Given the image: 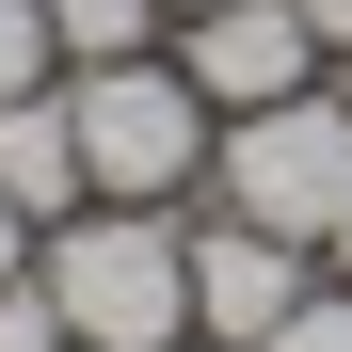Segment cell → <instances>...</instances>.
<instances>
[{
    "label": "cell",
    "mask_w": 352,
    "mask_h": 352,
    "mask_svg": "<svg viewBox=\"0 0 352 352\" xmlns=\"http://www.w3.org/2000/svg\"><path fill=\"white\" fill-rule=\"evenodd\" d=\"M256 352H352V288H336V272H320V288H305V305H288V320H272V336H256Z\"/></svg>",
    "instance_id": "obj_8"
},
{
    "label": "cell",
    "mask_w": 352,
    "mask_h": 352,
    "mask_svg": "<svg viewBox=\"0 0 352 352\" xmlns=\"http://www.w3.org/2000/svg\"><path fill=\"white\" fill-rule=\"evenodd\" d=\"M48 48L65 65H129V48H160V0H48Z\"/></svg>",
    "instance_id": "obj_7"
},
{
    "label": "cell",
    "mask_w": 352,
    "mask_h": 352,
    "mask_svg": "<svg viewBox=\"0 0 352 352\" xmlns=\"http://www.w3.org/2000/svg\"><path fill=\"white\" fill-rule=\"evenodd\" d=\"M160 16H208V0H160Z\"/></svg>",
    "instance_id": "obj_13"
},
{
    "label": "cell",
    "mask_w": 352,
    "mask_h": 352,
    "mask_svg": "<svg viewBox=\"0 0 352 352\" xmlns=\"http://www.w3.org/2000/svg\"><path fill=\"white\" fill-rule=\"evenodd\" d=\"M0 192L32 208V241H48L65 208H96V176H80V112H65V80L0 96Z\"/></svg>",
    "instance_id": "obj_6"
},
{
    "label": "cell",
    "mask_w": 352,
    "mask_h": 352,
    "mask_svg": "<svg viewBox=\"0 0 352 352\" xmlns=\"http://www.w3.org/2000/svg\"><path fill=\"white\" fill-rule=\"evenodd\" d=\"M176 65H192L208 112H272V96H305L336 48L305 32V0H208V16H176Z\"/></svg>",
    "instance_id": "obj_4"
},
{
    "label": "cell",
    "mask_w": 352,
    "mask_h": 352,
    "mask_svg": "<svg viewBox=\"0 0 352 352\" xmlns=\"http://www.w3.org/2000/svg\"><path fill=\"white\" fill-rule=\"evenodd\" d=\"M65 48H48V0H0V96H32Z\"/></svg>",
    "instance_id": "obj_9"
},
{
    "label": "cell",
    "mask_w": 352,
    "mask_h": 352,
    "mask_svg": "<svg viewBox=\"0 0 352 352\" xmlns=\"http://www.w3.org/2000/svg\"><path fill=\"white\" fill-rule=\"evenodd\" d=\"M208 208H241L272 224V241H336V208H352V96H272V112H224V144H208Z\"/></svg>",
    "instance_id": "obj_3"
},
{
    "label": "cell",
    "mask_w": 352,
    "mask_h": 352,
    "mask_svg": "<svg viewBox=\"0 0 352 352\" xmlns=\"http://www.w3.org/2000/svg\"><path fill=\"white\" fill-rule=\"evenodd\" d=\"M305 32H320V48H336V65H352V0H305Z\"/></svg>",
    "instance_id": "obj_11"
},
{
    "label": "cell",
    "mask_w": 352,
    "mask_h": 352,
    "mask_svg": "<svg viewBox=\"0 0 352 352\" xmlns=\"http://www.w3.org/2000/svg\"><path fill=\"white\" fill-rule=\"evenodd\" d=\"M65 112H80L96 208H192V192H208L224 112L192 96V65H160V48H129V65H65Z\"/></svg>",
    "instance_id": "obj_2"
},
{
    "label": "cell",
    "mask_w": 352,
    "mask_h": 352,
    "mask_svg": "<svg viewBox=\"0 0 352 352\" xmlns=\"http://www.w3.org/2000/svg\"><path fill=\"white\" fill-rule=\"evenodd\" d=\"M305 288H320L305 241H272V224H241V208H208V224H192V336H208V352H256Z\"/></svg>",
    "instance_id": "obj_5"
},
{
    "label": "cell",
    "mask_w": 352,
    "mask_h": 352,
    "mask_svg": "<svg viewBox=\"0 0 352 352\" xmlns=\"http://www.w3.org/2000/svg\"><path fill=\"white\" fill-rule=\"evenodd\" d=\"M320 272H336V288H352V208H336V241H320Z\"/></svg>",
    "instance_id": "obj_12"
},
{
    "label": "cell",
    "mask_w": 352,
    "mask_h": 352,
    "mask_svg": "<svg viewBox=\"0 0 352 352\" xmlns=\"http://www.w3.org/2000/svg\"><path fill=\"white\" fill-rule=\"evenodd\" d=\"M32 272L80 352H192V224L176 208H65Z\"/></svg>",
    "instance_id": "obj_1"
},
{
    "label": "cell",
    "mask_w": 352,
    "mask_h": 352,
    "mask_svg": "<svg viewBox=\"0 0 352 352\" xmlns=\"http://www.w3.org/2000/svg\"><path fill=\"white\" fill-rule=\"evenodd\" d=\"M65 352H80V336H65Z\"/></svg>",
    "instance_id": "obj_14"
},
{
    "label": "cell",
    "mask_w": 352,
    "mask_h": 352,
    "mask_svg": "<svg viewBox=\"0 0 352 352\" xmlns=\"http://www.w3.org/2000/svg\"><path fill=\"white\" fill-rule=\"evenodd\" d=\"M16 272H32V208L0 192V288H16Z\"/></svg>",
    "instance_id": "obj_10"
}]
</instances>
